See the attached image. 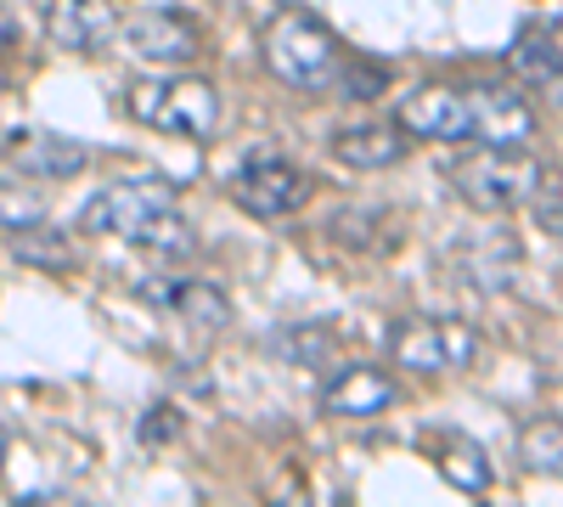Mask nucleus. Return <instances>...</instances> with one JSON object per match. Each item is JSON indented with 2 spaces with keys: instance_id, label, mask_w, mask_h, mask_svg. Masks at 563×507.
Masks as SVG:
<instances>
[{
  "instance_id": "nucleus-8",
  "label": "nucleus",
  "mask_w": 563,
  "mask_h": 507,
  "mask_svg": "<svg viewBox=\"0 0 563 507\" xmlns=\"http://www.w3.org/2000/svg\"><path fill=\"white\" fill-rule=\"evenodd\" d=\"M119 45L135 63H153V68H186L203 57V34L180 12H130L119 23Z\"/></svg>"
},
{
  "instance_id": "nucleus-23",
  "label": "nucleus",
  "mask_w": 563,
  "mask_h": 507,
  "mask_svg": "<svg viewBox=\"0 0 563 507\" xmlns=\"http://www.w3.org/2000/svg\"><path fill=\"white\" fill-rule=\"evenodd\" d=\"M7 451H12V440H7V429H0V474H7Z\"/></svg>"
},
{
  "instance_id": "nucleus-13",
  "label": "nucleus",
  "mask_w": 563,
  "mask_h": 507,
  "mask_svg": "<svg viewBox=\"0 0 563 507\" xmlns=\"http://www.w3.org/2000/svg\"><path fill=\"white\" fill-rule=\"evenodd\" d=\"M147 299L164 305V310H175L186 328H198V333H220L225 321H231V299L214 283H203V276H169V283H153Z\"/></svg>"
},
{
  "instance_id": "nucleus-22",
  "label": "nucleus",
  "mask_w": 563,
  "mask_h": 507,
  "mask_svg": "<svg viewBox=\"0 0 563 507\" xmlns=\"http://www.w3.org/2000/svg\"><path fill=\"white\" fill-rule=\"evenodd\" d=\"M18 45V18H12V7L0 0V52H12Z\"/></svg>"
},
{
  "instance_id": "nucleus-3",
  "label": "nucleus",
  "mask_w": 563,
  "mask_h": 507,
  "mask_svg": "<svg viewBox=\"0 0 563 507\" xmlns=\"http://www.w3.org/2000/svg\"><path fill=\"white\" fill-rule=\"evenodd\" d=\"M260 52H265V68L282 85L310 90V97L339 90L344 85V68H350V52L339 45V34L327 29L321 18H310L305 7H282L265 23V34H260Z\"/></svg>"
},
{
  "instance_id": "nucleus-18",
  "label": "nucleus",
  "mask_w": 563,
  "mask_h": 507,
  "mask_svg": "<svg viewBox=\"0 0 563 507\" xmlns=\"http://www.w3.org/2000/svg\"><path fill=\"white\" fill-rule=\"evenodd\" d=\"M7 249H12L23 265H45V271H68V265H74V243H68L63 232H52L45 220L18 225V232L7 238Z\"/></svg>"
},
{
  "instance_id": "nucleus-10",
  "label": "nucleus",
  "mask_w": 563,
  "mask_h": 507,
  "mask_svg": "<svg viewBox=\"0 0 563 507\" xmlns=\"http://www.w3.org/2000/svg\"><path fill=\"white\" fill-rule=\"evenodd\" d=\"M507 74L519 79L530 97L563 108V45L552 29H519L507 45Z\"/></svg>"
},
{
  "instance_id": "nucleus-4",
  "label": "nucleus",
  "mask_w": 563,
  "mask_h": 507,
  "mask_svg": "<svg viewBox=\"0 0 563 507\" xmlns=\"http://www.w3.org/2000/svg\"><path fill=\"white\" fill-rule=\"evenodd\" d=\"M445 180L474 214H512L530 203L536 180H541V158L525 142L519 147H467L462 158L445 164Z\"/></svg>"
},
{
  "instance_id": "nucleus-17",
  "label": "nucleus",
  "mask_w": 563,
  "mask_h": 507,
  "mask_svg": "<svg viewBox=\"0 0 563 507\" xmlns=\"http://www.w3.org/2000/svg\"><path fill=\"white\" fill-rule=\"evenodd\" d=\"M519 463L530 474L563 480V418H530L519 429Z\"/></svg>"
},
{
  "instance_id": "nucleus-21",
  "label": "nucleus",
  "mask_w": 563,
  "mask_h": 507,
  "mask_svg": "<svg viewBox=\"0 0 563 507\" xmlns=\"http://www.w3.org/2000/svg\"><path fill=\"white\" fill-rule=\"evenodd\" d=\"M34 220H45L40 192H29V187H0V232H18V225H34Z\"/></svg>"
},
{
  "instance_id": "nucleus-11",
  "label": "nucleus",
  "mask_w": 563,
  "mask_h": 507,
  "mask_svg": "<svg viewBox=\"0 0 563 507\" xmlns=\"http://www.w3.org/2000/svg\"><path fill=\"white\" fill-rule=\"evenodd\" d=\"M0 158L12 169H23L29 180H68V175L85 169V147L57 135V130H12L7 142H0Z\"/></svg>"
},
{
  "instance_id": "nucleus-7",
  "label": "nucleus",
  "mask_w": 563,
  "mask_h": 507,
  "mask_svg": "<svg viewBox=\"0 0 563 507\" xmlns=\"http://www.w3.org/2000/svg\"><path fill=\"white\" fill-rule=\"evenodd\" d=\"M231 203L254 220H288L310 203V175L288 158H254L231 175Z\"/></svg>"
},
{
  "instance_id": "nucleus-6",
  "label": "nucleus",
  "mask_w": 563,
  "mask_h": 507,
  "mask_svg": "<svg viewBox=\"0 0 563 507\" xmlns=\"http://www.w3.org/2000/svg\"><path fill=\"white\" fill-rule=\"evenodd\" d=\"M389 355L406 373H462L479 355V328L462 316H406L389 328Z\"/></svg>"
},
{
  "instance_id": "nucleus-19",
  "label": "nucleus",
  "mask_w": 563,
  "mask_h": 507,
  "mask_svg": "<svg viewBox=\"0 0 563 507\" xmlns=\"http://www.w3.org/2000/svg\"><path fill=\"white\" fill-rule=\"evenodd\" d=\"M271 350L294 366H316V361L333 355V328H327V321H294V328H282L271 339Z\"/></svg>"
},
{
  "instance_id": "nucleus-5",
  "label": "nucleus",
  "mask_w": 563,
  "mask_h": 507,
  "mask_svg": "<svg viewBox=\"0 0 563 507\" xmlns=\"http://www.w3.org/2000/svg\"><path fill=\"white\" fill-rule=\"evenodd\" d=\"M130 119L147 124L158 135H180V142H209L214 124H220V97L214 85L198 74H158V79H141L130 85Z\"/></svg>"
},
{
  "instance_id": "nucleus-1",
  "label": "nucleus",
  "mask_w": 563,
  "mask_h": 507,
  "mask_svg": "<svg viewBox=\"0 0 563 507\" xmlns=\"http://www.w3.org/2000/svg\"><path fill=\"white\" fill-rule=\"evenodd\" d=\"M400 130L411 142H474V147H519L536 135L530 97L507 85H422L400 97Z\"/></svg>"
},
{
  "instance_id": "nucleus-20",
  "label": "nucleus",
  "mask_w": 563,
  "mask_h": 507,
  "mask_svg": "<svg viewBox=\"0 0 563 507\" xmlns=\"http://www.w3.org/2000/svg\"><path fill=\"white\" fill-rule=\"evenodd\" d=\"M525 209L536 214L541 232L563 238V169H541V180H536V192H530Z\"/></svg>"
},
{
  "instance_id": "nucleus-16",
  "label": "nucleus",
  "mask_w": 563,
  "mask_h": 507,
  "mask_svg": "<svg viewBox=\"0 0 563 507\" xmlns=\"http://www.w3.org/2000/svg\"><path fill=\"white\" fill-rule=\"evenodd\" d=\"M451 271L462 276L467 288H479V294H501L512 283V271H519V243H512L507 232H490L479 243H467L451 254Z\"/></svg>"
},
{
  "instance_id": "nucleus-12",
  "label": "nucleus",
  "mask_w": 563,
  "mask_h": 507,
  "mask_svg": "<svg viewBox=\"0 0 563 507\" xmlns=\"http://www.w3.org/2000/svg\"><path fill=\"white\" fill-rule=\"evenodd\" d=\"M119 34L113 0H45V40L63 52H97Z\"/></svg>"
},
{
  "instance_id": "nucleus-14",
  "label": "nucleus",
  "mask_w": 563,
  "mask_h": 507,
  "mask_svg": "<svg viewBox=\"0 0 563 507\" xmlns=\"http://www.w3.org/2000/svg\"><path fill=\"white\" fill-rule=\"evenodd\" d=\"M333 158L350 169H389L406 158V130L400 119H361V124H339L333 130Z\"/></svg>"
},
{
  "instance_id": "nucleus-2",
  "label": "nucleus",
  "mask_w": 563,
  "mask_h": 507,
  "mask_svg": "<svg viewBox=\"0 0 563 507\" xmlns=\"http://www.w3.org/2000/svg\"><path fill=\"white\" fill-rule=\"evenodd\" d=\"M79 225L97 238H124L147 254H192L198 232L192 220L175 209V187L158 175H141V180H113L97 198H85Z\"/></svg>"
},
{
  "instance_id": "nucleus-15",
  "label": "nucleus",
  "mask_w": 563,
  "mask_h": 507,
  "mask_svg": "<svg viewBox=\"0 0 563 507\" xmlns=\"http://www.w3.org/2000/svg\"><path fill=\"white\" fill-rule=\"evenodd\" d=\"M429 451H434V469L451 491L462 496H485L490 491V456L474 434H462V429H434L429 434Z\"/></svg>"
},
{
  "instance_id": "nucleus-9",
  "label": "nucleus",
  "mask_w": 563,
  "mask_h": 507,
  "mask_svg": "<svg viewBox=\"0 0 563 507\" xmlns=\"http://www.w3.org/2000/svg\"><path fill=\"white\" fill-rule=\"evenodd\" d=\"M395 395L400 389H395V378L384 373V366L350 361L321 384V411H333V418H378V411L395 406Z\"/></svg>"
}]
</instances>
